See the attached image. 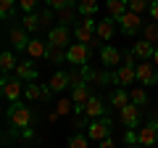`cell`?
Here are the masks:
<instances>
[{
	"label": "cell",
	"mask_w": 158,
	"mask_h": 148,
	"mask_svg": "<svg viewBox=\"0 0 158 148\" xmlns=\"http://www.w3.org/2000/svg\"><path fill=\"white\" fill-rule=\"evenodd\" d=\"M37 122V114H34V108L24 106L21 101L19 103H11V108H8V124L16 127V132H27L29 135V127Z\"/></svg>",
	"instance_id": "obj_1"
},
{
	"label": "cell",
	"mask_w": 158,
	"mask_h": 148,
	"mask_svg": "<svg viewBox=\"0 0 158 148\" xmlns=\"http://www.w3.org/2000/svg\"><path fill=\"white\" fill-rule=\"evenodd\" d=\"M24 87H27V82H21L16 74H13V77H3V82H0L3 98H6L8 103H19V98L24 95Z\"/></svg>",
	"instance_id": "obj_2"
},
{
	"label": "cell",
	"mask_w": 158,
	"mask_h": 148,
	"mask_svg": "<svg viewBox=\"0 0 158 148\" xmlns=\"http://www.w3.org/2000/svg\"><path fill=\"white\" fill-rule=\"evenodd\" d=\"M135 143L142 148H150L158 143V119L148 122L145 127H140V130H135Z\"/></svg>",
	"instance_id": "obj_3"
},
{
	"label": "cell",
	"mask_w": 158,
	"mask_h": 148,
	"mask_svg": "<svg viewBox=\"0 0 158 148\" xmlns=\"http://www.w3.org/2000/svg\"><path fill=\"white\" fill-rule=\"evenodd\" d=\"M66 61L71 66H77V69L87 66V61H90V45H85V42H71V48L66 50Z\"/></svg>",
	"instance_id": "obj_4"
},
{
	"label": "cell",
	"mask_w": 158,
	"mask_h": 148,
	"mask_svg": "<svg viewBox=\"0 0 158 148\" xmlns=\"http://www.w3.org/2000/svg\"><path fill=\"white\" fill-rule=\"evenodd\" d=\"M48 42L56 45V48H61V50H69V48H71V32H69V27H63V24L50 27V32H48Z\"/></svg>",
	"instance_id": "obj_5"
},
{
	"label": "cell",
	"mask_w": 158,
	"mask_h": 148,
	"mask_svg": "<svg viewBox=\"0 0 158 148\" xmlns=\"http://www.w3.org/2000/svg\"><path fill=\"white\" fill-rule=\"evenodd\" d=\"M85 135L90 137V140H106V137H111V119H106V116H103V119H92L90 124L85 127Z\"/></svg>",
	"instance_id": "obj_6"
},
{
	"label": "cell",
	"mask_w": 158,
	"mask_h": 148,
	"mask_svg": "<svg viewBox=\"0 0 158 148\" xmlns=\"http://www.w3.org/2000/svg\"><path fill=\"white\" fill-rule=\"evenodd\" d=\"M118 114H121V122H124V127L135 130V127H140V122H142V106L127 103L124 108H118Z\"/></svg>",
	"instance_id": "obj_7"
},
{
	"label": "cell",
	"mask_w": 158,
	"mask_h": 148,
	"mask_svg": "<svg viewBox=\"0 0 158 148\" xmlns=\"http://www.w3.org/2000/svg\"><path fill=\"white\" fill-rule=\"evenodd\" d=\"M118 27H121V32L124 34H129V37H135L137 32H140L145 24H142V16L140 13H132V11H127L124 16L118 19Z\"/></svg>",
	"instance_id": "obj_8"
},
{
	"label": "cell",
	"mask_w": 158,
	"mask_h": 148,
	"mask_svg": "<svg viewBox=\"0 0 158 148\" xmlns=\"http://www.w3.org/2000/svg\"><path fill=\"white\" fill-rule=\"evenodd\" d=\"M8 40H11V45H13V50H16V53H27L32 37H29V32L24 27H13L11 32H8Z\"/></svg>",
	"instance_id": "obj_9"
},
{
	"label": "cell",
	"mask_w": 158,
	"mask_h": 148,
	"mask_svg": "<svg viewBox=\"0 0 158 148\" xmlns=\"http://www.w3.org/2000/svg\"><path fill=\"white\" fill-rule=\"evenodd\" d=\"M13 74H16L21 82H37L40 80V69H37V63H34L32 58L19 61V66H16V72H13Z\"/></svg>",
	"instance_id": "obj_10"
},
{
	"label": "cell",
	"mask_w": 158,
	"mask_h": 148,
	"mask_svg": "<svg viewBox=\"0 0 158 148\" xmlns=\"http://www.w3.org/2000/svg\"><path fill=\"white\" fill-rule=\"evenodd\" d=\"M137 82H142V85H158L156 63H150V61H137Z\"/></svg>",
	"instance_id": "obj_11"
},
{
	"label": "cell",
	"mask_w": 158,
	"mask_h": 148,
	"mask_svg": "<svg viewBox=\"0 0 158 148\" xmlns=\"http://www.w3.org/2000/svg\"><path fill=\"white\" fill-rule=\"evenodd\" d=\"M24 95H27L29 101H50L53 90H50V85H40V82H27V87H24Z\"/></svg>",
	"instance_id": "obj_12"
},
{
	"label": "cell",
	"mask_w": 158,
	"mask_h": 148,
	"mask_svg": "<svg viewBox=\"0 0 158 148\" xmlns=\"http://www.w3.org/2000/svg\"><path fill=\"white\" fill-rule=\"evenodd\" d=\"M100 63L106 69H118L121 66V50L113 45H103L100 48Z\"/></svg>",
	"instance_id": "obj_13"
},
{
	"label": "cell",
	"mask_w": 158,
	"mask_h": 148,
	"mask_svg": "<svg viewBox=\"0 0 158 148\" xmlns=\"http://www.w3.org/2000/svg\"><path fill=\"white\" fill-rule=\"evenodd\" d=\"M85 116L87 119H103V116H106V103H103L100 95H92L90 101L85 103Z\"/></svg>",
	"instance_id": "obj_14"
},
{
	"label": "cell",
	"mask_w": 158,
	"mask_h": 148,
	"mask_svg": "<svg viewBox=\"0 0 158 148\" xmlns=\"http://www.w3.org/2000/svg\"><path fill=\"white\" fill-rule=\"evenodd\" d=\"M95 34H98V40H103V42H108L116 34V19H111V16H106V19H100L98 21V29H95Z\"/></svg>",
	"instance_id": "obj_15"
},
{
	"label": "cell",
	"mask_w": 158,
	"mask_h": 148,
	"mask_svg": "<svg viewBox=\"0 0 158 148\" xmlns=\"http://www.w3.org/2000/svg\"><path fill=\"white\" fill-rule=\"evenodd\" d=\"M132 53H135L137 61H153V53H156V45L148 40H137L135 45H132Z\"/></svg>",
	"instance_id": "obj_16"
},
{
	"label": "cell",
	"mask_w": 158,
	"mask_h": 148,
	"mask_svg": "<svg viewBox=\"0 0 158 148\" xmlns=\"http://www.w3.org/2000/svg\"><path fill=\"white\" fill-rule=\"evenodd\" d=\"M27 53H29V58H32V61H37V58H48V40L32 37V42H29Z\"/></svg>",
	"instance_id": "obj_17"
},
{
	"label": "cell",
	"mask_w": 158,
	"mask_h": 148,
	"mask_svg": "<svg viewBox=\"0 0 158 148\" xmlns=\"http://www.w3.org/2000/svg\"><path fill=\"white\" fill-rule=\"evenodd\" d=\"M106 8H108V16L118 21V19L129 11V0H106Z\"/></svg>",
	"instance_id": "obj_18"
},
{
	"label": "cell",
	"mask_w": 158,
	"mask_h": 148,
	"mask_svg": "<svg viewBox=\"0 0 158 148\" xmlns=\"http://www.w3.org/2000/svg\"><path fill=\"white\" fill-rule=\"evenodd\" d=\"M50 90L53 93H61V90H66V87H71V74H66V72H56L50 77Z\"/></svg>",
	"instance_id": "obj_19"
},
{
	"label": "cell",
	"mask_w": 158,
	"mask_h": 148,
	"mask_svg": "<svg viewBox=\"0 0 158 148\" xmlns=\"http://www.w3.org/2000/svg\"><path fill=\"white\" fill-rule=\"evenodd\" d=\"M16 66H19V61H16V53L13 50H3L0 53V69H3V74L16 72Z\"/></svg>",
	"instance_id": "obj_20"
},
{
	"label": "cell",
	"mask_w": 158,
	"mask_h": 148,
	"mask_svg": "<svg viewBox=\"0 0 158 148\" xmlns=\"http://www.w3.org/2000/svg\"><path fill=\"white\" fill-rule=\"evenodd\" d=\"M98 8H100V3H98V0H79L77 13H79L82 19H85V16H95V13H98Z\"/></svg>",
	"instance_id": "obj_21"
},
{
	"label": "cell",
	"mask_w": 158,
	"mask_h": 148,
	"mask_svg": "<svg viewBox=\"0 0 158 148\" xmlns=\"http://www.w3.org/2000/svg\"><path fill=\"white\" fill-rule=\"evenodd\" d=\"M127 103H132V95H129V90H124V87L113 90V95H111V106H116V108H124Z\"/></svg>",
	"instance_id": "obj_22"
},
{
	"label": "cell",
	"mask_w": 158,
	"mask_h": 148,
	"mask_svg": "<svg viewBox=\"0 0 158 148\" xmlns=\"http://www.w3.org/2000/svg\"><path fill=\"white\" fill-rule=\"evenodd\" d=\"M71 108H74V101H71V98H61V101L56 103V111L50 114V122H56L58 116H66Z\"/></svg>",
	"instance_id": "obj_23"
},
{
	"label": "cell",
	"mask_w": 158,
	"mask_h": 148,
	"mask_svg": "<svg viewBox=\"0 0 158 148\" xmlns=\"http://www.w3.org/2000/svg\"><path fill=\"white\" fill-rule=\"evenodd\" d=\"M45 6L50 8V11L61 13V11H66V8H77L79 0H45Z\"/></svg>",
	"instance_id": "obj_24"
},
{
	"label": "cell",
	"mask_w": 158,
	"mask_h": 148,
	"mask_svg": "<svg viewBox=\"0 0 158 148\" xmlns=\"http://www.w3.org/2000/svg\"><path fill=\"white\" fill-rule=\"evenodd\" d=\"M16 0H0V19L3 21H8L11 16H16Z\"/></svg>",
	"instance_id": "obj_25"
},
{
	"label": "cell",
	"mask_w": 158,
	"mask_h": 148,
	"mask_svg": "<svg viewBox=\"0 0 158 148\" xmlns=\"http://www.w3.org/2000/svg\"><path fill=\"white\" fill-rule=\"evenodd\" d=\"M142 40L158 42V21H148L145 27H142Z\"/></svg>",
	"instance_id": "obj_26"
},
{
	"label": "cell",
	"mask_w": 158,
	"mask_h": 148,
	"mask_svg": "<svg viewBox=\"0 0 158 148\" xmlns=\"http://www.w3.org/2000/svg\"><path fill=\"white\" fill-rule=\"evenodd\" d=\"M48 61H50V63L66 61V50H61V48H56V45H50V42H48Z\"/></svg>",
	"instance_id": "obj_27"
},
{
	"label": "cell",
	"mask_w": 158,
	"mask_h": 148,
	"mask_svg": "<svg viewBox=\"0 0 158 148\" xmlns=\"http://www.w3.org/2000/svg\"><path fill=\"white\" fill-rule=\"evenodd\" d=\"M129 95H132V103H135V106H145L148 103V93L142 90V87H132Z\"/></svg>",
	"instance_id": "obj_28"
},
{
	"label": "cell",
	"mask_w": 158,
	"mask_h": 148,
	"mask_svg": "<svg viewBox=\"0 0 158 148\" xmlns=\"http://www.w3.org/2000/svg\"><path fill=\"white\" fill-rule=\"evenodd\" d=\"M129 11L142 16L145 11H150V0H129Z\"/></svg>",
	"instance_id": "obj_29"
},
{
	"label": "cell",
	"mask_w": 158,
	"mask_h": 148,
	"mask_svg": "<svg viewBox=\"0 0 158 148\" xmlns=\"http://www.w3.org/2000/svg\"><path fill=\"white\" fill-rule=\"evenodd\" d=\"M74 16H79V13H77V8H66V11H61V13H56V19H58V24H63V27H69V21H71Z\"/></svg>",
	"instance_id": "obj_30"
},
{
	"label": "cell",
	"mask_w": 158,
	"mask_h": 148,
	"mask_svg": "<svg viewBox=\"0 0 158 148\" xmlns=\"http://www.w3.org/2000/svg\"><path fill=\"white\" fill-rule=\"evenodd\" d=\"M87 143H90L87 135H71L69 137V148H87Z\"/></svg>",
	"instance_id": "obj_31"
},
{
	"label": "cell",
	"mask_w": 158,
	"mask_h": 148,
	"mask_svg": "<svg viewBox=\"0 0 158 148\" xmlns=\"http://www.w3.org/2000/svg\"><path fill=\"white\" fill-rule=\"evenodd\" d=\"M19 8L24 13H34L37 11V0H19Z\"/></svg>",
	"instance_id": "obj_32"
},
{
	"label": "cell",
	"mask_w": 158,
	"mask_h": 148,
	"mask_svg": "<svg viewBox=\"0 0 158 148\" xmlns=\"http://www.w3.org/2000/svg\"><path fill=\"white\" fill-rule=\"evenodd\" d=\"M148 13H150L153 21H158V0H150V11H148Z\"/></svg>",
	"instance_id": "obj_33"
},
{
	"label": "cell",
	"mask_w": 158,
	"mask_h": 148,
	"mask_svg": "<svg viewBox=\"0 0 158 148\" xmlns=\"http://www.w3.org/2000/svg\"><path fill=\"white\" fill-rule=\"evenodd\" d=\"M100 148H116V146H113L111 137H106V140H100Z\"/></svg>",
	"instance_id": "obj_34"
},
{
	"label": "cell",
	"mask_w": 158,
	"mask_h": 148,
	"mask_svg": "<svg viewBox=\"0 0 158 148\" xmlns=\"http://www.w3.org/2000/svg\"><path fill=\"white\" fill-rule=\"evenodd\" d=\"M153 63H156V69H158V48H156V53H153Z\"/></svg>",
	"instance_id": "obj_35"
},
{
	"label": "cell",
	"mask_w": 158,
	"mask_h": 148,
	"mask_svg": "<svg viewBox=\"0 0 158 148\" xmlns=\"http://www.w3.org/2000/svg\"><path fill=\"white\" fill-rule=\"evenodd\" d=\"M129 148H142V146H137V143H132V146H129Z\"/></svg>",
	"instance_id": "obj_36"
}]
</instances>
